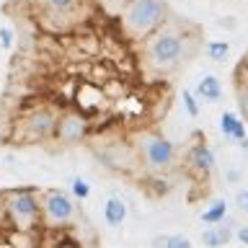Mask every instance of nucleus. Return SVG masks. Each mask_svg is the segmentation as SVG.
I'll list each match as a JSON object with an SVG mask.
<instances>
[{"label":"nucleus","instance_id":"1","mask_svg":"<svg viewBox=\"0 0 248 248\" xmlns=\"http://www.w3.org/2000/svg\"><path fill=\"white\" fill-rule=\"evenodd\" d=\"M168 23L166 0H129L122 11V31L129 39H150Z\"/></svg>","mask_w":248,"mask_h":248},{"label":"nucleus","instance_id":"2","mask_svg":"<svg viewBox=\"0 0 248 248\" xmlns=\"http://www.w3.org/2000/svg\"><path fill=\"white\" fill-rule=\"evenodd\" d=\"M184 52H186V36L173 23H166L145 42V62L158 73L176 70L184 60Z\"/></svg>","mask_w":248,"mask_h":248},{"label":"nucleus","instance_id":"3","mask_svg":"<svg viewBox=\"0 0 248 248\" xmlns=\"http://www.w3.org/2000/svg\"><path fill=\"white\" fill-rule=\"evenodd\" d=\"M3 212L5 225H11V230L36 232L42 225V194L36 189L3 191Z\"/></svg>","mask_w":248,"mask_h":248},{"label":"nucleus","instance_id":"4","mask_svg":"<svg viewBox=\"0 0 248 248\" xmlns=\"http://www.w3.org/2000/svg\"><path fill=\"white\" fill-rule=\"evenodd\" d=\"M135 150L140 155V160L145 163L147 170H155V173H163V170H168L170 166H173L176 160V147L170 140H166L160 135V132H140V135L135 137Z\"/></svg>","mask_w":248,"mask_h":248},{"label":"nucleus","instance_id":"5","mask_svg":"<svg viewBox=\"0 0 248 248\" xmlns=\"http://www.w3.org/2000/svg\"><path fill=\"white\" fill-rule=\"evenodd\" d=\"M78 207L73 197L62 189L42 191V225L44 228H67L75 220Z\"/></svg>","mask_w":248,"mask_h":248},{"label":"nucleus","instance_id":"6","mask_svg":"<svg viewBox=\"0 0 248 248\" xmlns=\"http://www.w3.org/2000/svg\"><path fill=\"white\" fill-rule=\"evenodd\" d=\"M60 114L49 106H36L21 119V137L26 142H44L57 132Z\"/></svg>","mask_w":248,"mask_h":248},{"label":"nucleus","instance_id":"7","mask_svg":"<svg viewBox=\"0 0 248 248\" xmlns=\"http://www.w3.org/2000/svg\"><path fill=\"white\" fill-rule=\"evenodd\" d=\"M91 132V122L88 116L78 108H65L60 111V119H57V132H54V140L62 145H78L88 137Z\"/></svg>","mask_w":248,"mask_h":248},{"label":"nucleus","instance_id":"8","mask_svg":"<svg viewBox=\"0 0 248 248\" xmlns=\"http://www.w3.org/2000/svg\"><path fill=\"white\" fill-rule=\"evenodd\" d=\"M98 158L104 160V166L114 168V170H132L137 166L140 155L135 150V145H122V142H111L108 147L98 153Z\"/></svg>","mask_w":248,"mask_h":248},{"label":"nucleus","instance_id":"9","mask_svg":"<svg viewBox=\"0 0 248 248\" xmlns=\"http://www.w3.org/2000/svg\"><path fill=\"white\" fill-rule=\"evenodd\" d=\"M186 163H189V168H191L197 176L207 178V176L215 170V153H212V147L204 145V142H197V145L189 150V158H186Z\"/></svg>","mask_w":248,"mask_h":248},{"label":"nucleus","instance_id":"10","mask_svg":"<svg viewBox=\"0 0 248 248\" xmlns=\"http://www.w3.org/2000/svg\"><path fill=\"white\" fill-rule=\"evenodd\" d=\"M80 5H83V0H42V8L46 11V16L57 18L62 29L75 18V13L80 11Z\"/></svg>","mask_w":248,"mask_h":248},{"label":"nucleus","instance_id":"11","mask_svg":"<svg viewBox=\"0 0 248 248\" xmlns=\"http://www.w3.org/2000/svg\"><path fill=\"white\" fill-rule=\"evenodd\" d=\"M220 132L232 142H243L246 140V122L238 111H222L220 116Z\"/></svg>","mask_w":248,"mask_h":248},{"label":"nucleus","instance_id":"12","mask_svg":"<svg viewBox=\"0 0 248 248\" xmlns=\"http://www.w3.org/2000/svg\"><path fill=\"white\" fill-rule=\"evenodd\" d=\"M232 235H235L232 222L230 225H215V228H207L202 232V243L207 248H225L232 240Z\"/></svg>","mask_w":248,"mask_h":248},{"label":"nucleus","instance_id":"13","mask_svg":"<svg viewBox=\"0 0 248 248\" xmlns=\"http://www.w3.org/2000/svg\"><path fill=\"white\" fill-rule=\"evenodd\" d=\"M197 98L207 101V104H217V101L222 98V85H220V78L215 75H204L202 80L197 83Z\"/></svg>","mask_w":248,"mask_h":248},{"label":"nucleus","instance_id":"14","mask_svg":"<svg viewBox=\"0 0 248 248\" xmlns=\"http://www.w3.org/2000/svg\"><path fill=\"white\" fill-rule=\"evenodd\" d=\"M127 220V204L119 197H108L104 204V222L111 225V228H119V225Z\"/></svg>","mask_w":248,"mask_h":248},{"label":"nucleus","instance_id":"15","mask_svg":"<svg viewBox=\"0 0 248 248\" xmlns=\"http://www.w3.org/2000/svg\"><path fill=\"white\" fill-rule=\"evenodd\" d=\"M225 220H228V202H225V199H215L212 204H209L204 212H202V222L209 225V228L222 225Z\"/></svg>","mask_w":248,"mask_h":248},{"label":"nucleus","instance_id":"16","mask_svg":"<svg viewBox=\"0 0 248 248\" xmlns=\"http://www.w3.org/2000/svg\"><path fill=\"white\" fill-rule=\"evenodd\" d=\"M5 240L13 248H36V232H21V230H8Z\"/></svg>","mask_w":248,"mask_h":248},{"label":"nucleus","instance_id":"17","mask_svg":"<svg viewBox=\"0 0 248 248\" xmlns=\"http://www.w3.org/2000/svg\"><path fill=\"white\" fill-rule=\"evenodd\" d=\"M230 54V44L228 42H209L207 44V57L212 62H225Z\"/></svg>","mask_w":248,"mask_h":248},{"label":"nucleus","instance_id":"18","mask_svg":"<svg viewBox=\"0 0 248 248\" xmlns=\"http://www.w3.org/2000/svg\"><path fill=\"white\" fill-rule=\"evenodd\" d=\"M70 191H73L75 199H88L91 197V184L80 176H73L70 178Z\"/></svg>","mask_w":248,"mask_h":248},{"label":"nucleus","instance_id":"19","mask_svg":"<svg viewBox=\"0 0 248 248\" xmlns=\"http://www.w3.org/2000/svg\"><path fill=\"white\" fill-rule=\"evenodd\" d=\"M181 101H184V108H186V114H189V116H194V119H197V116H199V104H197V93H194V91H184V93H181Z\"/></svg>","mask_w":248,"mask_h":248},{"label":"nucleus","instance_id":"20","mask_svg":"<svg viewBox=\"0 0 248 248\" xmlns=\"http://www.w3.org/2000/svg\"><path fill=\"white\" fill-rule=\"evenodd\" d=\"M238 114L243 116V122H248V83L238 85Z\"/></svg>","mask_w":248,"mask_h":248},{"label":"nucleus","instance_id":"21","mask_svg":"<svg viewBox=\"0 0 248 248\" xmlns=\"http://www.w3.org/2000/svg\"><path fill=\"white\" fill-rule=\"evenodd\" d=\"M13 44H16L13 29L11 26H0V46H3V49H13Z\"/></svg>","mask_w":248,"mask_h":248},{"label":"nucleus","instance_id":"22","mask_svg":"<svg viewBox=\"0 0 248 248\" xmlns=\"http://www.w3.org/2000/svg\"><path fill=\"white\" fill-rule=\"evenodd\" d=\"M166 248H191V240L186 235H168Z\"/></svg>","mask_w":248,"mask_h":248},{"label":"nucleus","instance_id":"23","mask_svg":"<svg viewBox=\"0 0 248 248\" xmlns=\"http://www.w3.org/2000/svg\"><path fill=\"white\" fill-rule=\"evenodd\" d=\"M235 238H238L243 246H248V225H240V228L235 230Z\"/></svg>","mask_w":248,"mask_h":248},{"label":"nucleus","instance_id":"24","mask_svg":"<svg viewBox=\"0 0 248 248\" xmlns=\"http://www.w3.org/2000/svg\"><path fill=\"white\" fill-rule=\"evenodd\" d=\"M238 207H240V209H243V212L248 215V189L238 194Z\"/></svg>","mask_w":248,"mask_h":248},{"label":"nucleus","instance_id":"25","mask_svg":"<svg viewBox=\"0 0 248 248\" xmlns=\"http://www.w3.org/2000/svg\"><path fill=\"white\" fill-rule=\"evenodd\" d=\"M240 73L248 75V49H246V54H243V60H240ZM246 83H248V80H246Z\"/></svg>","mask_w":248,"mask_h":248},{"label":"nucleus","instance_id":"26","mask_svg":"<svg viewBox=\"0 0 248 248\" xmlns=\"http://www.w3.org/2000/svg\"><path fill=\"white\" fill-rule=\"evenodd\" d=\"M217 23H220V26H228V29H235V21H232L230 16H228V18H222V21H217Z\"/></svg>","mask_w":248,"mask_h":248},{"label":"nucleus","instance_id":"27","mask_svg":"<svg viewBox=\"0 0 248 248\" xmlns=\"http://www.w3.org/2000/svg\"><path fill=\"white\" fill-rule=\"evenodd\" d=\"M225 178H228V181H238L240 173H238V170H228V173H225Z\"/></svg>","mask_w":248,"mask_h":248},{"label":"nucleus","instance_id":"28","mask_svg":"<svg viewBox=\"0 0 248 248\" xmlns=\"http://www.w3.org/2000/svg\"><path fill=\"white\" fill-rule=\"evenodd\" d=\"M0 222H5V212H3V194H0Z\"/></svg>","mask_w":248,"mask_h":248},{"label":"nucleus","instance_id":"29","mask_svg":"<svg viewBox=\"0 0 248 248\" xmlns=\"http://www.w3.org/2000/svg\"><path fill=\"white\" fill-rule=\"evenodd\" d=\"M238 147H240V150H243V153H248V137L243 140V142H238Z\"/></svg>","mask_w":248,"mask_h":248},{"label":"nucleus","instance_id":"30","mask_svg":"<svg viewBox=\"0 0 248 248\" xmlns=\"http://www.w3.org/2000/svg\"><path fill=\"white\" fill-rule=\"evenodd\" d=\"M0 248H13V246L8 243V240H0Z\"/></svg>","mask_w":248,"mask_h":248}]
</instances>
